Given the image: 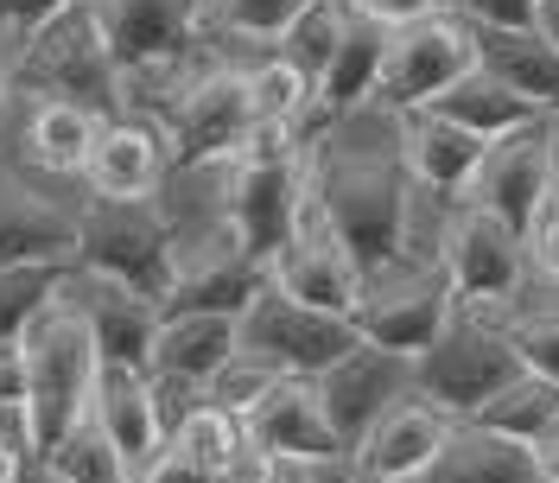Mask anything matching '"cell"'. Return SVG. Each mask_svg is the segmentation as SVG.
I'll list each match as a JSON object with an SVG mask.
<instances>
[{
    "mask_svg": "<svg viewBox=\"0 0 559 483\" xmlns=\"http://www.w3.org/2000/svg\"><path fill=\"white\" fill-rule=\"evenodd\" d=\"M432 255H439V268H445V280H452V293L464 306H509L522 293V241L489 210L464 204V198L439 216Z\"/></svg>",
    "mask_w": 559,
    "mask_h": 483,
    "instance_id": "4fadbf2b",
    "label": "cell"
},
{
    "mask_svg": "<svg viewBox=\"0 0 559 483\" xmlns=\"http://www.w3.org/2000/svg\"><path fill=\"white\" fill-rule=\"evenodd\" d=\"M267 286H280L286 299L312 311H331V318H349L356 311V293H362V274L344 255V241L331 236V223L318 216V204L306 198L299 204V223H293V241L267 261Z\"/></svg>",
    "mask_w": 559,
    "mask_h": 483,
    "instance_id": "5bb4252c",
    "label": "cell"
},
{
    "mask_svg": "<svg viewBox=\"0 0 559 483\" xmlns=\"http://www.w3.org/2000/svg\"><path fill=\"white\" fill-rule=\"evenodd\" d=\"M312 0H216V26L223 33H236V38H274L306 13Z\"/></svg>",
    "mask_w": 559,
    "mask_h": 483,
    "instance_id": "e575fe53",
    "label": "cell"
},
{
    "mask_svg": "<svg viewBox=\"0 0 559 483\" xmlns=\"http://www.w3.org/2000/svg\"><path fill=\"white\" fill-rule=\"evenodd\" d=\"M344 20H349V7L344 0H312L286 33H280V51L274 58H286V64L299 70L306 83L318 90V76L331 70V58H337V45H344Z\"/></svg>",
    "mask_w": 559,
    "mask_h": 483,
    "instance_id": "f1b7e54d",
    "label": "cell"
},
{
    "mask_svg": "<svg viewBox=\"0 0 559 483\" xmlns=\"http://www.w3.org/2000/svg\"><path fill=\"white\" fill-rule=\"evenodd\" d=\"M38 471H45L51 483H134V471L121 464V451L103 439V426H96V420H83L76 433H64L58 451H51Z\"/></svg>",
    "mask_w": 559,
    "mask_h": 483,
    "instance_id": "4dcf8cb0",
    "label": "cell"
},
{
    "mask_svg": "<svg viewBox=\"0 0 559 483\" xmlns=\"http://www.w3.org/2000/svg\"><path fill=\"white\" fill-rule=\"evenodd\" d=\"M96 134H103V115L76 103H38L33 121H26V153L45 173H83L96 153Z\"/></svg>",
    "mask_w": 559,
    "mask_h": 483,
    "instance_id": "4316f807",
    "label": "cell"
},
{
    "mask_svg": "<svg viewBox=\"0 0 559 483\" xmlns=\"http://www.w3.org/2000/svg\"><path fill=\"white\" fill-rule=\"evenodd\" d=\"M414 394V363H401V356H388V350H349L337 369H324L318 376V401H324V420H331V433H337V446L356 451L369 439V426L394 408V401H407Z\"/></svg>",
    "mask_w": 559,
    "mask_h": 483,
    "instance_id": "2e32d148",
    "label": "cell"
},
{
    "mask_svg": "<svg viewBox=\"0 0 559 483\" xmlns=\"http://www.w3.org/2000/svg\"><path fill=\"white\" fill-rule=\"evenodd\" d=\"M306 198L344 241L356 274H382L407 261V210H414V178L401 166V146H344L318 140L306 146Z\"/></svg>",
    "mask_w": 559,
    "mask_h": 483,
    "instance_id": "6da1fadb",
    "label": "cell"
},
{
    "mask_svg": "<svg viewBox=\"0 0 559 483\" xmlns=\"http://www.w3.org/2000/svg\"><path fill=\"white\" fill-rule=\"evenodd\" d=\"M445 433H452V420L426 408L419 394H407L369 426V439L356 446V471H362V483H419L445 446Z\"/></svg>",
    "mask_w": 559,
    "mask_h": 483,
    "instance_id": "d6986e66",
    "label": "cell"
},
{
    "mask_svg": "<svg viewBox=\"0 0 559 483\" xmlns=\"http://www.w3.org/2000/svg\"><path fill=\"white\" fill-rule=\"evenodd\" d=\"M554 204H559V178H554Z\"/></svg>",
    "mask_w": 559,
    "mask_h": 483,
    "instance_id": "bcb514c9",
    "label": "cell"
},
{
    "mask_svg": "<svg viewBox=\"0 0 559 483\" xmlns=\"http://www.w3.org/2000/svg\"><path fill=\"white\" fill-rule=\"evenodd\" d=\"M471 45H477V70H489L502 90H515V96L534 103L540 115H559V51L540 26H527V33L471 26Z\"/></svg>",
    "mask_w": 559,
    "mask_h": 483,
    "instance_id": "603a6c76",
    "label": "cell"
},
{
    "mask_svg": "<svg viewBox=\"0 0 559 483\" xmlns=\"http://www.w3.org/2000/svg\"><path fill=\"white\" fill-rule=\"evenodd\" d=\"M236 350L254 356V363H267L274 376L318 381L324 369H337L349 350H362V338H356L349 318L312 311V306H299V299H286L280 286H267V293L236 318Z\"/></svg>",
    "mask_w": 559,
    "mask_h": 483,
    "instance_id": "9c48e42d",
    "label": "cell"
},
{
    "mask_svg": "<svg viewBox=\"0 0 559 483\" xmlns=\"http://www.w3.org/2000/svg\"><path fill=\"white\" fill-rule=\"evenodd\" d=\"M166 446H178L185 458H198L204 471H223V464H229V451L242 446V420L223 414V408H210V401H204V408L185 420V426H178Z\"/></svg>",
    "mask_w": 559,
    "mask_h": 483,
    "instance_id": "d6a6232c",
    "label": "cell"
},
{
    "mask_svg": "<svg viewBox=\"0 0 559 483\" xmlns=\"http://www.w3.org/2000/svg\"><path fill=\"white\" fill-rule=\"evenodd\" d=\"M349 13H362V20H376L388 33H401V26H419V20H432L445 0H344Z\"/></svg>",
    "mask_w": 559,
    "mask_h": 483,
    "instance_id": "f35d334b",
    "label": "cell"
},
{
    "mask_svg": "<svg viewBox=\"0 0 559 483\" xmlns=\"http://www.w3.org/2000/svg\"><path fill=\"white\" fill-rule=\"evenodd\" d=\"M90 13L103 26L115 70L140 76V70L185 64L204 20H216V0H90Z\"/></svg>",
    "mask_w": 559,
    "mask_h": 483,
    "instance_id": "7c38bea8",
    "label": "cell"
},
{
    "mask_svg": "<svg viewBox=\"0 0 559 483\" xmlns=\"http://www.w3.org/2000/svg\"><path fill=\"white\" fill-rule=\"evenodd\" d=\"M0 115H7V83H0Z\"/></svg>",
    "mask_w": 559,
    "mask_h": 483,
    "instance_id": "f6af8a7d",
    "label": "cell"
},
{
    "mask_svg": "<svg viewBox=\"0 0 559 483\" xmlns=\"http://www.w3.org/2000/svg\"><path fill=\"white\" fill-rule=\"evenodd\" d=\"M540 33L554 38V51H559V0H540Z\"/></svg>",
    "mask_w": 559,
    "mask_h": 483,
    "instance_id": "ee69618b",
    "label": "cell"
},
{
    "mask_svg": "<svg viewBox=\"0 0 559 483\" xmlns=\"http://www.w3.org/2000/svg\"><path fill=\"white\" fill-rule=\"evenodd\" d=\"M527 248H534V261H540V274L559 280V204L540 210V223H534V236H527Z\"/></svg>",
    "mask_w": 559,
    "mask_h": 483,
    "instance_id": "b9f144b4",
    "label": "cell"
},
{
    "mask_svg": "<svg viewBox=\"0 0 559 483\" xmlns=\"http://www.w3.org/2000/svg\"><path fill=\"white\" fill-rule=\"evenodd\" d=\"M159 134H166V153H173V173H198V166H223L236 160V146L254 128V108H248V70H185L166 103L146 115Z\"/></svg>",
    "mask_w": 559,
    "mask_h": 483,
    "instance_id": "8992f818",
    "label": "cell"
},
{
    "mask_svg": "<svg viewBox=\"0 0 559 483\" xmlns=\"http://www.w3.org/2000/svg\"><path fill=\"white\" fill-rule=\"evenodd\" d=\"M64 7H83V0H0V33H33L45 20H58Z\"/></svg>",
    "mask_w": 559,
    "mask_h": 483,
    "instance_id": "ab89813d",
    "label": "cell"
},
{
    "mask_svg": "<svg viewBox=\"0 0 559 483\" xmlns=\"http://www.w3.org/2000/svg\"><path fill=\"white\" fill-rule=\"evenodd\" d=\"M70 261L76 268V216L45 204L26 178L0 173V268Z\"/></svg>",
    "mask_w": 559,
    "mask_h": 483,
    "instance_id": "7402d4cb",
    "label": "cell"
},
{
    "mask_svg": "<svg viewBox=\"0 0 559 483\" xmlns=\"http://www.w3.org/2000/svg\"><path fill=\"white\" fill-rule=\"evenodd\" d=\"M274 369H267V363H254V356H242V350H236V356H229V363H223V369H216V376H210V408H223V414H236L242 420L248 408H254V401H261V394H267V388H274Z\"/></svg>",
    "mask_w": 559,
    "mask_h": 483,
    "instance_id": "d590c367",
    "label": "cell"
},
{
    "mask_svg": "<svg viewBox=\"0 0 559 483\" xmlns=\"http://www.w3.org/2000/svg\"><path fill=\"white\" fill-rule=\"evenodd\" d=\"M554 178H559V140L547 121H534L522 134L489 140V153H484V166H477V178H471V191H464V204L489 210L527 248L540 210L554 204Z\"/></svg>",
    "mask_w": 559,
    "mask_h": 483,
    "instance_id": "30bf717a",
    "label": "cell"
},
{
    "mask_svg": "<svg viewBox=\"0 0 559 483\" xmlns=\"http://www.w3.org/2000/svg\"><path fill=\"white\" fill-rule=\"evenodd\" d=\"M464 26H489V33H527L540 26V0H457Z\"/></svg>",
    "mask_w": 559,
    "mask_h": 483,
    "instance_id": "8d00e7d4",
    "label": "cell"
},
{
    "mask_svg": "<svg viewBox=\"0 0 559 483\" xmlns=\"http://www.w3.org/2000/svg\"><path fill=\"white\" fill-rule=\"evenodd\" d=\"M522 376L527 369L509 344V325H496L489 306H464V299L439 325V338L414 356V394L426 408H439L445 420H477Z\"/></svg>",
    "mask_w": 559,
    "mask_h": 483,
    "instance_id": "277c9868",
    "label": "cell"
},
{
    "mask_svg": "<svg viewBox=\"0 0 559 483\" xmlns=\"http://www.w3.org/2000/svg\"><path fill=\"white\" fill-rule=\"evenodd\" d=\"M70 261H33V268H0V344H20L26 325L64 293Z\"/></svg>",
    "mask_w": 559,
    "mask_h": 483,
    "instance_id": "f546056e",
    "label": "cell"
},
{
    "mask_svg": "<svg viewBox=\"0 0 559 483\" xmlns=\"http://www.w3.org/2000/svg\"><path fill=\"white\" fill-rule=\"evenodd\" d=\"M484 153H489V140L464 134L452 121H439L432 108L401 115V166L414 178V191H432L439 204H457V191H471Z\"/></svg>",
    "mask_w": 559,
    "mask_h": 483,
    "instance_id": "ffe728a7",
    "label": "cell"
},
{
    "mask_svg": "<svg viewBox=\"0 0 559 483\" xmlns=\"http://www.w3.org/2000/svg\"><path fill=\"white\" fill-rule=\"evenodd\" d=\"M134 483H216V471H204L198 458H185L178 446H166L159 458H153V464H146V471H140Z\"/></svg>",
    "mask_w": 559,
    "mask_h": 483,
    "instance_id": "60d3db41",
    "label": "cell"
},
{
    "mask_svg": "<svg viewBox=\"0 0 559 483\" xmlns=\"http://www.w3.org/2000/svg\"><path fill=\"white\" fill-rule=\"evenodd\" d=\"M0 83L20 90V96H45V103H76V108H90V115H103V121L128 115L121 70L108 58L90 0L64 7L58 20H45V26L13 38L7 58H0Z\"/></svg>",
    "mask_w": 559,
    "mask_h": 483,
    "instance_id": "7a4b0ae2",
    "label": "cell"
},
{
    "mask_svg": "<svg viewBox=\"0 0 559 483\" xmlns=\"http://www.w3.org/2000/svg\"><path fill=\"white\" fill-rule=\"evenodd\" d=\"M267 293V268L248 255L229 223L178 229L173 286L159 299V318H242Z\"/></svg>",
    "mask_w": 559,
    "mask_h": 483,
    "instance_id": "ba28073f",
    "label": "cell"
},
{
    "mask_svg": "<svg viewBox=\"0 0 559 483\" xmlns=\"http://www.w3.org/2000/svg\"><path fill=\"white\" fill-rule=\"evenodd\" d=\"M64 299L83 311L90 338H96V356L108 369H153V338H159V306L140 299L134 286L108 274H90V268H70L64 280Z\"/></svg>",
    "mask_w": 559,
    "mask_h": 483,
    "instance_id": "9a60e30c",
    "label": "cell"
},
{
    "mask_svg": "<svg viewBox=\"0 0 559 483\" xmlns=\"http://www.w3.org/2000/svg\"><path fill=\"white\" fill-rule=\"evenodd\" d=\"M90 420L103 426V439L121 451L128 471H146L159 451H166V426H159V408H153V376L140 369H96V394H90Z\"/></svg>",
    "mask_w": 559,
    "mask_h": 483,
    "instance_id": "44dd1931",
    "label": "cell"
},
{
    "mask_svg": "<svg viewBox=\"0 0 559 483\" xmlns=\"http://www.w3.org/2000/svg\"><path fill=\"white\" fill-rule=\"evenodd\" d=\"M419 483H547L534 464V446H515L502 433H484L471 420H452L439 458L426 464Z\"/></svg>",
    "mask_w": 559,
    "mask_h": 483,
    "instance_id": "cb8c5ba5",
    "label": "cell"
},
{
    "mask_svg": "<svg viewBox=\"0 0 559 483\" xmlns=\"http://www.w3.org/2000/svg\"><path fill=\"white\" fill-rule=\"evenodd\" d=\"M432 115L452 121V128H464V134H477V140H502V134H522V128H534V121H547L534 103H522L515 90H502L489 70L457 76L452 90L432 103Z\"/></svg>",
    "mask_w": 559,
    "mask_h": 483,
    "instance_id": "484cf974",
    "label": "cell"
},
{
    "mask_svg": "<svg viewBox=\"0 0 559 483\" xmlns=\"http://www.w3.org/2000/svg\"><path fill=\"white\" fill-rule=\"evenodd\" d=\"M554 420H559V388L554 381H540V376H522V381H509V388H502L471 426L502 433V439H515V446H534Z\"/></svg>",
    "mask_w": 559,
    "mask_h": 483,
    "instance_id": "83f0119b",
    "label": "cell"
},
{
    "mask_svg": "<svg viewBox=\"0 0 559 483\" xmlns=\"http://www.w3.org/2000/svg\"><path fill=\"white\" fill-rule=\"evenodd\" d=\"M173 255H178V229L159 210V198H140V204L90 198V210L76 216V268L121 280L153 306L173 286Z\"/></svg>",
    "mask_w": 559,
    "mask_h": 483,
    "instance_id": "5b68a950",
    "label": "cell"
},
{
    "mask_svg": "<svg viewBox=\"0 0 559 483\" xmlns=\"http://www.w3.org/2000/svg\"><path fill=\"white\" fill-rule=\"evenodd\" d=\"M20 356H26V433H33V458L45 464L58 451V439L90 420L103 356H96V338H90L83 311L70 306L64 293L26 325Z\"/></svg>",
    "mask_w": 559,
    "mask_h": 483,
    "instance_id": "3957f363",
    "label": "cell"
},
{
    "mask_svg": "<svg viewBox=\"0 0 559 483\" xmlns=\"http://www.w3.org/2000/svg\"><path fill=\"white\" fill-rule=\"evenodd\" d=\"M452 306H457V293L445 280V268L432 255H407V261H394V268L362 280L349 325H356V338L369 350H388V356L414 363L419 350L439 338V325L452 318Z\"/></svg>",
    "mask_w": 559,
    "mask_h": 483,
    "instance_id": "52a82bcc",
    "label": "cell"
},
{
    "mask_svg": "<svg viewBox=\"0 0 559 483\" xmlns=\"http://www.w3.org/2000/svg\"><path fill=\"white\" fill-rule=\"evenodd\" d=\"M26 464H38L26 408H0V483H26Z\"/></svg>",
    "mask_w": 559,
    "mask_h": 483,
    "instance_id": "74e56055",
    "label": "cell"
},
{
    "mask_svg": "<svg viewBox=\"0 0 559 483\" xmlns=\"http://www.w3.org/2000/svg\"><path fill=\"white\" fill-rule=\"evenodd\" d=\"M534 464H540V478H547V483H559V420L534 439Z\"/></svg>",
    "mask_w": 559,
    "mask_h": 483,
    "instance_id": "7bdbcfd3",
    "label": "cell"
},
{
    "mask_svg": "<svg viewBox=\"0 0 559 483\" xmlns=\"http://www.w3.org/2000/svg\"><path fill=\"white\" fill-rule=\"evenodd\" d=\"M248 108H254V121L293 128V134H299L306 115H312V83L286 64V58H267V64L248 70Z\"/></svg>",
    "mask_w": 559,
    "mask_h": 483,
    "instance_id": "1f68e13d",
    "label": "cell"
},
{
    "mask_svg": "<svg viewBox=\"0 0 559 483\" xmlns=\"http://www.w3.org/2000/svg\"><path fill=\"white\" fill-rule=\"evenodd\" d=\"M509 344H515V356H522L527 376H540V381H554L559 388V306L509 318Z\"/></svg>",
    "mask_w": 559,
    "mask_h": 483,
    "instance_id": "836d02e7",
    "label": "cell"
},
{
    "mask_svg": "<svg viewBox=\"0 0 559 483\" xmlns=\"http://www.w3.org/2000/svg\"><path fill=\"white\" fill-rule=\"evenodd\" d=\"M471 70H477L471 26L432 13V20L401 26V33L388 38V58H382V76H376V96L369 103H382L388 115H419V108H432Z\"/></svg>",
    "mask_w": 559,
    "mask_h": 483,
    "instance_id": "8fae6325",
    "label": "cell"
},
{
    "mask_svg": "<svg viewBox=\"0 0 559 483\" xmlns=\"http://www.w3.org/2000/svg\"><path fill=\"white\" fill-rule=\"evenodd\" d=\"M83 173L96 185V198L140 204V198H159V185L173 173V153H166V134L146 115H115V121H103L96 153H90Z\"/></svg>",
    "mask_w": 559,
    "mask_h": 483,
    "instance_id": "ac0fdd59",
    "label": "cell"
},
{
    "mask_svg": "<svg viewBox=\"0 0 559 483\" xmlns=\"http://www.w3.org/2000/svg\"><path fill=\"white\" fill-rule=\"evenodd\" d=\"M554 140H559V128H554Z\"/></svg>",
    "mask_w": 559,
    "mask_h": 483,
    "instance_id": "7dc6e473",
    "label": "cell"
},
{
    "mask_svg": "<svg viewBox=\"0 0 559 483\" xmlns=\"http://www.w3.org/2000/svg\"><path fill=\"white\" fill-rule=\"evenodd\" d=\"M236 356V318H159L153 338V369L146 376H173L210 388V376Z\"/></svg>",
    "mask_w": 559,
    "mask_h": 483,
    "instance_id": "d4e9b609",
    "label": "cell"
},
{
    "mask_svg": "<svg viewBox=\"0 0 559 483\" xmlns=\"http://www.w3.org/2000/svg\"><path fill=\"white\" fill-rule=\"evenodd\" d=\"M242 433L274 464H337L344 458L331 420H324V401H318V381H299V376H280L242 414Z\"/></svg>",
    "mask_w": 559,
    "mask_h": 483,
    "instance_id": "e0dca14e",
    "label": "cell"
}]
</instances>
